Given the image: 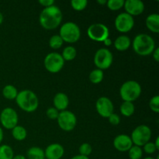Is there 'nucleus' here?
<instances>
[{"mask_svg": "<svg viewBox=\"0 0 159 159\" xmlns=\"http://www.w3.org/2000/svg\"><path fill=\"white\" fill-rule=\"evenodd\" d=\"M62 20V12L57 6H53L44 8L40 12L39 22L43 28L54 30L58 27Z\"/></svg>", "mask_w": 159, "mask_h": 159, "instance_id": "1", "label": "nucleus"}, {"mask_svg": "<svg viewBox=\"0 0 159 159\" xmlns=\"http://www.w3.org/2000/svg\"><path fill=\"white\" fill-rule=\"evenodd\" d=\"M133 49L138 55L148 56L153 53L155 49V43L151 36L141 34L134 37L132 43Z\"/></svg>", "mask_w": 159, "mask_h": 159, "instance_id": "2", "label": "nucleus"}, {"mask_svg": "<svg viewBox=\"0 0 159 159\" xmlns=\"http://www.w3.org/2000/svg\"><path fill=\"white\" fill-rule=\"evenodd\" d=\"M16 101L19 107L27 113L34 112L39 106L37 95L30 90H23L18 93Z\"/></svg>", "mask_w": 159, "mask_h": 159, "instance_id": "3", "label": "nucleus"}, {"mask_svg": "<svg viewBox=\"0 0 159 159\" xmlns=\"http://www.w3.org/2000/svg\"><path fill=\"white\" fill-rule=\"evenodd\" d=\"M141 93V86L136 81H127L120 89V95L124 102H133L139 98Z\"/></svg>", "mask_w": 159, "mask_h": 159, "instance_id": "4", "label": "nucleus"}, {"mask_svg": "<svg viewBox=\"0 0 159 159\" xmlns=\"http://www.w3.org/2000/svg\"><path fill=\"white\" fill-rule=\"evenodd\" d=\"M64 42L72 43H75L81 37V31L79 26L72 22L65 23L61 26L59 34Z\"/></svg>", "mask_w": 159, "mask_h": 159, "instance_id": "5", "label": "nucleus"}, {"mask_svg": "<svg viewBox=\"0 0 159 159\" xmlns=\"http://www.w3.org/2000/svg\"><path fill=\"white\" fill-rule=\"evenodd\" d=\"M152 137V130L148 126L140 125L133 130L130 138L134 145L141 147L149 142Z\"/></svg>", "mask_w": 159, "mask_h": 159, "instance_id": "6", "label": "nucleus"}, {"mask_svg": "<svg viewBox=\"0 0 159 159\" xmlns=\"http://www.w3.org/2000/svg\"><path fill=\"white\" fill-rule=\"evenodd\" d=\"M44 67L49 72L57 73L63 68L65 65V61L61 54L57 52H52L48 54L44 58Z\"/></svg>", "mask_w": 159, "mask_h": 159, "instance_id": "7", "label": "nucleus"}, {"mask_svg": "<svg viewBox=\"0 0 159 159\" xmlns=\"http://www.w3.org/2000/svg\"><path fill=\"white\" fill-rule=\"evenodd\" d=\"M113 54L107 48H100L96 52L94 56V64L98 69L106 70L111 66L113 63Z\"/></svg>", "mask_w": 159, "mask_h": 159, "instance_id": "8", "label": "nucleus"}, {"mask_svg": "<svg viewBox=\"0 0 159 159\" xmlns=\"http://www.w3.org/2000/svg\"><path fill=\"white\" fill-rule=\"evenodd\" d=\"M88 37L93 40L98 42H103L109 38L110 31L108 27L102 23H94L89 26L87 30Z\"/></svg>", "mask_w": 159, "mask_h": 159, "instance_id": "9", "label": "nucleus"}, {"mask_svg": "<svg viewBox=\"0 0 159 159\" xmlns=\"http://www.w3.org/2000/svg\"><path fill=\"white\" fill-rule=\"evenodd\" d=\"M57 120L60 128L67 132L71 131L77 124V118L75 115L68 110L60 112Z\"/></svg>", "mask_w": 159, "mask_h": 159, "instance_id": "10", "label": "nucleus"}, {"mask_svg": "<svg viewBox=\"0 0 159 159\" xmlns=\"http://www.w3.org/2000/svg\"><path fill=\"white\" fill-rule=\"evenodd\" d=\"M0 122L6 129L12 130L18 124V114L12 108H5L0 114Z\"/></svg>", "mask_w": 159, "mask_h": 159, "instance_id": "11", "label": "nucleus"}, {"mask_svg": "<svg viewBox=\"0 0 159 159\" xmlns=\"http://www.w3.org/2000/svg\"><path fill=\"white\" fill-rule=\"evenodd\" d=\"M134 26L133 16L126 12H122L116 16L115 20V27L119 32L127 33L131 30Z\"/></svg>", "mask_w": 159, "mask_h": 159, "instance_id": "12", "label": "nucleus"}, {"mask_svg": "<svg viewBox=\"0 0 159 159\" xmlns=\"http://www.w3.org/2000/svg\"><path fill=\"white\" fill-rule=\"evenodd\" d=\"M96 107L98 113L104 118H108L114 110V107L112 101L106 96H102L98 99Z\"/></svg>", "mask_w": 159, "mask_h": 159, "instance_id": "13", "label": "nucleus"}, {"mask_svg": "<svg viewBox=\"0 0 159 159\" xmlns=\"http://www.w3.org/2000/svg\"><path fill=\"white\" fill-rule=\"evenodd\" d=\"M124 7L125 9L126 13L129 14L131 16L141 15L144 10V4L140 0H127L124 1Z\"/></svg>", "mask_w": 159, "mask_h": 159, "instance_id": "14", "label": "nucleus"}, {"mask_svg": "<svg viewBox=\"0 0 159 159\" xmlns=\"http://www.w3.org/2000/svg\"><path fill=\"white\" fill-rule=\"evenodd\" d=\"M113 146L120 152H128L133 146V142L130 136L127 134H120L113 140Z\"/></svg>", "mask_w": 159, "mask_h": 159, "instance_id": "15", "label": "nucleus"}, {"mask_svg": "<svg viewBox=\"0 0 159 159\" xmlns=\"http://www.w3.org/2000/svg\"><path fill=\"white\" fill-rule=\"evenodd\" d=\"M64 154V148L57 143L48 145L44 151L45 158L47 159H61L63 157Z\"/></svg>", "mask_w": 159, "mask_h": 159, "instance_id": "16", "label": "nucleus"}, {"mask_svg": "<svg viewBox=\"0 0 159 159\" xmlns=\"http://www.w3.org/2000/svg\"><path fill=\"white\" fill-rule=\"evenodd\" d=\"M53 102H54V108L57 109L58 111L61 112L66 110L67 107H68L69 99L66 94L63 93H58L54 96Z\"/></svg>", "mask_w": 159, "mask_h": 159, "instance_id": "17", "label": "nucleus"}, {"mask_svg": "<svg viewBox=\"0 0 159 159\" xmlns=\"http://www.w3.org/2000/svg\"><path fill=\"white\" fill-rule=\"evenodd\" d=\"M146 26L148 29L155 34L159 33V15L157 13L151 14L146 19Z\"/></svg>", "mask_w": 159, "mask_h": 159, "instance_id": "18", "label": "nucleus"}, {"mask_svg": "<svg viewBox=\"0 0 159 159\" xmlns=\"http://www.w3.org/2000/svg\"><path fill=\"white\" fill-rule=\"evenodd\" d=\"M130 44H131L130 39L125 35L119 36L114 42L115 48L119 51H127L130 48Z\"/></svg>", "mask_w": 159, "mask_h": 159, "instance_id": "19", "label": "nucleus"}, {"mask_svg": "<svg viewBox=\"0 0 159 159\" xmlns=\"http://www.w3.org/2000/svg\"><path fill=\"white\" fill-rule=\"evenodd\" d=\"M28 159H44V151L39 147H32L28 150L27 153Z\"/></svg>", "mask_w": 159, "mask_h": 159, "instance_id": "20", "label": "nucleus"}, {"mask_svg": "<svg viewBox=\"0 0 159 159\" xmlns=\"http://www.w3.org/2000/svg\"><path fill=\"white\" fill-rule=\"evenodd\" d=\"M2 95L6 99L12 100V99H16L18 95V91L16 88L12 85H7L3 88Z\"/></svg>", "mask_w": 159, "mask_h": 159, "instance_id": "21", "label": "nucleus"}, {"mask_svg": "<svg viewBox=\"0 0 159 159\" xmlns=\"http://www.w3.org/2000/svg\"><path fill=\"white\" fill-rule=\"evenodd\" d=\"M12 135L13 138L16 141H23L27 136L26 130L22 126H16L13 129H12Z\"/></svg>", "mask_w": 159, "mask_h": 159, "instance_id": "22", "label": "nucleus"}, {"mask_svg": "<svg viewBox=\"0 0 159 159\" xmlns=\"http://www.w3.org/2000/svg\"><path fill=\"white\" fill-rule=\"evenodd\" d=\"M120 110V113L123 116L129 117V116H132L134 113V105L131 102H124H124L121 104Z\"/></svg>", "mask_w": 159, "mask_h": 159, "instance_id": "23", "label": "nucleus"}, {"mask_svg": "<svg viewBox=\"0 0 159 159\" xmlns=\"http://www.w3.org/2000/svg\"><path fill=\"white\" fill-rule=\"evenodd\" d=\"M77 55V51L72 46H68L62 51V57L64 61H72Z\"/></svg>", "mask_w": 159, "mask_h": 159, "instance_id": "24", "label": "nucleus"}, {"mask_svg": "<svg viewBox=\"0 0 159 159\" xmlns=\"http://www.w3.org/2000/svg\"><path fill=\"white\" fill-rule=\"evenodd\" d=\"M14 157L12 148L6 144L0 146V159H12Z\"/></svg>", "mask_w": 159, "mask_h": 159, "instance_id": "25", "label": "nucleus"}, {"mask_svg": "<svg viewBox=\"0 0 159 159\" xmlns=\"http://www.w3.org/2000/svg\"><path fill=\"white\" fill-rule=\"evenodd\" d=\"M103 79V71L100 69H95L89 74V80L93 84H99Z\"/></svg>", "mask_w": 159, "mask_h": 159, "instance_id": "26", "label": "nucleus"}, {"mask_svg": "<svg viewBox=\"0 0 159 159\" xmlns=\"http://www.w3.org/2000/svg\"><path fill=\"white\" fill-rule=\"evenodd\" d=\"M128 155L130 159H141L143 155V150L141 147L133 145L128 151Z\"/></svg>", "mask_w": 159, "mask_h": 159, "instance_id": "27", "label": "nucleus"}, {"mask_svg": "<svg viewBox=\"0 0 159 159\" xmlns=\"http://www.w3.org/2000/svg\"><path fill=\"white\" fill-rule=\"evenodd\" d=\"M63 40L59 35H54L50 38L49 45L52 49H59L63 45Z\"/></svg>", "mask_w": 159, "mask_h": 159, "instance_id": "28", "label": "nucleus"}, {"mask_svg": "<svg viewBox=\"0 0 159 159\" xmlns=\"http://www.w3.org/2000/svg\"><path fill=\"white\" fill-rule=\"evenodd\" d=\"M124 0H109L107 2V6L108 9L112 11H116L124 7Z\"/></svg>", "mask_w": 159, "mask_h": 159, "instance_id": "29", "label": "nucleus"}, {"mask_svg": "<svg viewBox=\"0 0 159 159\" xmlns=\"http://www.w3.org/2000/svg\"><path fill=\"white\" fill-rule=\"evenodd\" d=\"M88 5L87 0H72L71 2V6L75 10L82 11L86 8Z\"/></svg>", "mask_w": 159, "mask_h": 159, "instance_id": "30", "label": "nucleus"}, {"mask_svg": "<svg viewBox=\"0 0 159 159\" xmlns=\"http://www.w3.org/2000/svg\"><path fill=\"white\" fill-rule=\"evenodd\" d=\"M92 151H93L92 146L89 143H83L79 147V153L83 156L89 157V155H90V154L92 153Z\"/></svg>", "mask_w": 159, "mask_h": 159, "instance_id": "31", "label": "nucleus"}, {"mask_svg": "<svg viewBox=\"0 0 159 159\" xmlns=\"http://www.w3.org/2000/svg\"><path fill=\"white\" fill-rule=\"evenodd\" d=\"M149 107L150 109L155 113H158L159 112V96H153L152 99H150L149 102Z\"/></svg>", "mask_w": 159, "mask_h": 159, "instance_id": "32", "label": "nucleus"}, {"mask_svg": "<svg viewBox=\"0 0 159 159\" xmlns=\"http://www.w3.org/2000/svg\"><path fill=\"white\" fill-rule=\"evenodd\" d=\"M60 112L54 107H50L46 111V114L48 117L51 120H57Z\"/></svg>", "mask_w": 159, "mask_h": 159, "instance_id": "33", "label": "nucleus"}, {"mask_svg": "<svg viewBox=\"0 0 159 159\" xmlns=\"http://www.w3.org/2000/svg\"><path fill=\"white\" fill-rule=\"evenodd\" d=\"M144 151L145 153L148 154V155H152V154H154L156 152L157 148L153 142H148L147 144L144 145Z\"/></svg>", "mask_w": 159, "mask_h": 159, "instance_id": "34", "label": "nucleus"}, {"mask_svg": "<svg viewBox=\"0 0 159 159\" xmlns=\"http://www.w3.org/2000/svg\"><path fill=\"white\" fill-rule=\"evenodd\" d=\"M109 121H110V124L113 126H116L120 123V117L118 116L116 113H113L110 116L108 117Z\"/></svg>", "mask_w": 159, "mask_h": 159, "instance_id": "35", "label": "nucleus"}, {"mask_svg": "<svg viewBox=\"0 0 159 159\" xmlns=\"http://www.w3.org/2000/svg\"><path fill=\"white\" fill-rule=\"evenodd\" d=\"M39 3L41 6H44V8L50 7L54 4V0H39Z\"/></svg>", "mask_w": 159, "mask_h": 159, "instance_id": "36", "label": "nucleus"}, {"mask_svg": "<svg viewBox=\"0 0 159 159\" xmlns=\"http://www.w3.org/2000/svg\"><path fill=\"white\" fill-rule=\"evenodd\" d=\"M153 58L156 62L159 61V48H155V51H153Z\"/></svg>", "mask_w": 159, "mask_h": 159, "instance_id": "37", "label": "nucleus"}, {"mask_svg": "<svg viewBox=\"0 0 159 159\" xmlns=\"http://www.w3.org/2000/svg\"><path fill=\"white\" fill-rule=\"evenodd\" d=\"M71 159H89V157L83 156V155H75V156L72 157Z\"/></svg>", "mask_w": 159, "mask_h": 159, "instance_id": "38", "label": "nucleus"}, {"mask_svg": "<svg viewBox=\"0 0 159 159\" xmlns=\"http://www.w3.org/2000/svg\"><path fill=\"white\" fill-rule=\"evenodd\" d=\"M103 43H104V44L106 45V46H111V44H112V40H110V38H107V39H106L105 40H104L103 41Z\"/></svg>", "mask_w": 159, "mask_h": 159, "instance_id": "39", "label": "nucleus"}, {"mask_svg": "<svg viewBox=\"0 0 159 159\" xmlns=\"http://www.w3.org/2000/svg\"><path fill=\"white\" fill-rule=\"evenodd\" d=\"M12 159H26V158L22 155H17L16 156H14Z\"/></svg>", "mask_w": 159, "mask_h": 159, "instance_id": "40", "label": "nucleus"}, {"mask_svg": "<svg viewBox=\"0 0 159 159\" xmlns=\"http://www.w3.org/2000/svg\"><path fill=\"white\" fill-rule=\"evenodd\" d=\"M3 136H4V134H3V130H2V129L0 127V144H1L2 141Z\"/></svg>", "mask_w": 159, "mask_h": 159, "instance_id": "41", "label": "nucleus"}, {"mask_svg": "<svg viewBox=\"0 0 159 159\" xmlns=\"http://www.w3.org/2000/svg\"><path fill=\"white\" fill-rule=\"evenodd\" d=\"M154 144H155V147H156L157 150H158V148H159V138H158V137L156 138V140H155V142L154 143Z\"/></svg>", "mask_w": 159, "mask_h": 159, "instance_id": "42", "label": "nucleus"}, {"mask_svg": "<svg viewBox=\"0 0 159 159\" xmlns=\"http://www.w3.org/2000/svg\"><path fill=\"white\" fill-rule=\"evenodd\" d=\"M107 1H106V0H98L97 1V3H99L100 5H107Z\"/></svg>", "mask_w": 159, "mask_h": 159, "instance_id": "43", "label": "nucleus"}, {"mask_svg": "<svg viewBox=\"0 0 159 159\" xmlns=\"http://www.w3.org/2000/svg\"><path fill=\"white\" fill-rule=\"evenodd\" d=\"M2 22H3V15L0 12V25L2 23Z\"/></svg>", "mask_w": 159, "mask_h": 159, "instance_id": "44", "label": "nucleus"}, {"mask_svg": "<svg viewBox=\"0 0 159 159\" xmlns=\"http://www.w3.org/2000/svg\"><path fill=\"white\" fill-rule=\"evenodd\" d=\"M144 159H155V158H152V157H147V158H145ZM157 159H158V158H157Z\"/></svg>", "mask_w": 159, "mask_h": 159, "instance_id": "45", "label": "nucleus"}, {"mask_svg": "<svg viewBox=\"0 0 159 159\" xmlns=\"http://www.w3.org/2000/svg\"><path fill=\"white\" fill-rule=\"evenodd\" d=\"M44 159H47V158H44Z\"/></svg>", "mask_w": 159, "mask_h": 159, "instance_id": "46", "label": "nucleus"}]
</instances>
